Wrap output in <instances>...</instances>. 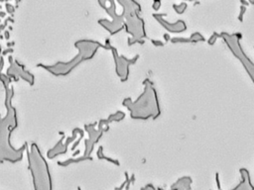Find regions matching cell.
Wrapping results in <instances>:
<instances>
[]
</instances>
